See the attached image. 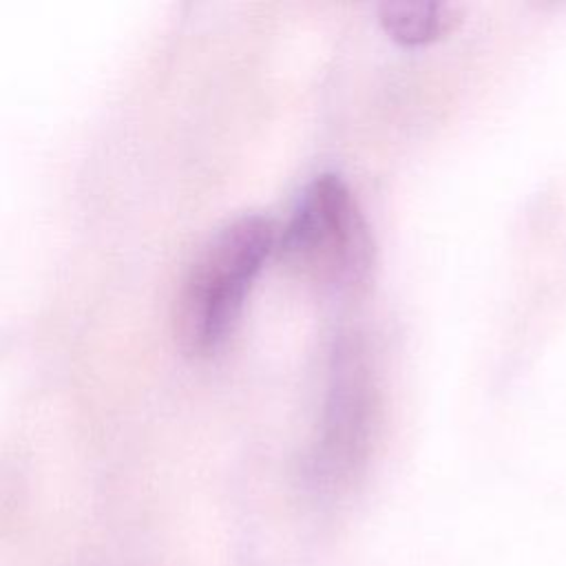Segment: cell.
I'll use <instances>...</instances> for the list:
<instances>
[{"instance_id": "cell-1", "label": "cell", "mask_w": 566, "mask_h": 566, "mask_svg": "<svg viewBox=\"0 0 566 566\" xmlns=\"http://www.w3.org/2000/svg\"><path fill=\"white\" fill-rule=\"evenodd\" d=\"M274 243L270 219L243 214L199 248L175 303V336L188 356H210L226 343Z\"/></svg>"}, {"instance_id": "cell-2", "label": "cell", "mask_w": 566, "mask_h": 566, "mask_svg": "<svg viewBox=\"0 0 566 566\" xmlns=\"http://www.w3.org/2000/svg\"><path fill=\"white\" fill-rule=\"evenodd\" d=\"M281 254L314 283L352 287L365 279L371 263L367 223L338 175L325 172L305 186L283 230Z\"/></svg>"}, {"instance_id": "cell-3", "label": "cell", "mask_w": 566, "mask_h": 566, "mask_svg": "<svg viewBox=\"0 0 566 566\" xmlns=\"http://www.w3.org/2000/svg\"><path fill=\"white\" fill-rule=\"evenodd\" d=\"M376 420L374 382L363 354L338 345L318 436L307 458V480L321 493L345 489L363 469Z\"/></svg>"}, {"instance_id": "cell-4", "label": "cell", "mask_w": 566, "mask_h": 566, "mask_svg": "<svg viewBox=\"0 0 566 566\" xmlns=\"http://www.w3.org/2000/svg\"><path fill=\"white\" fill-rule=\"evenodd\" d=\"M453 9L444 2H385L380 24L391 40L422 46L444 35L453 24Z\"/></svg>"}]
</instances>
